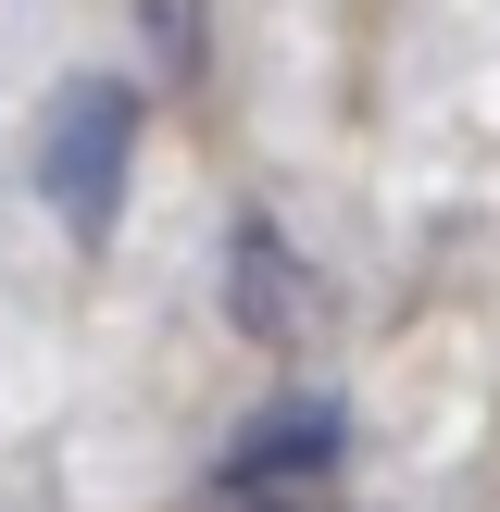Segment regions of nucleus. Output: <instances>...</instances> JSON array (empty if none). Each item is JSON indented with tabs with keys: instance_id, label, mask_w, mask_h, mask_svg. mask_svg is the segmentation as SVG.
Here are the masks:
<instances>
[{
	"instance_id": "obj_1",
	"label": "nucleus",
	"mask_w": 500,
	"mask_h": 512,
	"mask_svg": "<svg viewBox=\"0 0 500 512\" xmlns=\"http://www.w3.org/2000/svg\"><path fill=\"white\" fill-rule=\"evenodd\" d=\"M125 163H138V88L75 75V88L50 100V138H38V188H50V213H63L75 238H113V213H125Z\"/></svg>"
},
{
	"instance_id": "obj_2",
	"label": "nucleus",
	"mask_w": 500,
	"mask_h": 512,
	"mask_svg": "<svg viewBox=\"0 0 500 512\" xmlns=\"http://www.w3.org/2000/svg\"><path fill=\"white\" fill-rule=\"evenodd\" d=\"M238 325L250 338H300V325H313V275L288 263V238H275V225H238Z\"/></svg>"
}]
</instances>
